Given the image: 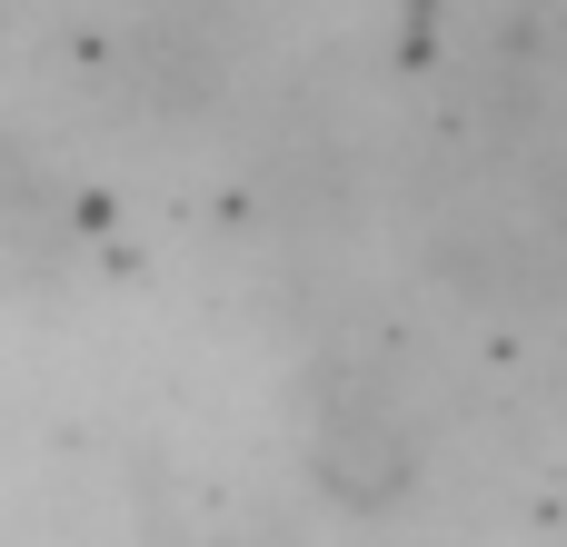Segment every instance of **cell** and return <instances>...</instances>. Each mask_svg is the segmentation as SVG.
Wrapping results in <instances>:
<instances>
[{
	"label": "cell",
	"mask_w": 567,
	"mask_h": 547,
	"mask_svg": "<svg viewBox=\"0 0 567 547\" xmlns=\"http://www.w3.org/2000/svg\"><path fill=\"white\" fill-rule=\"evenodd\" d=\"M309 468H319V488H329L339 508H399V498H409L419 448H409V429H399V409H389V399L339 389V399H319V409H309Z\"/></svg>",
	"instance_id": "cell-1"
},
{
	"label": "cell",
	"mask_w": 567,
	"mask_h": 547,
	"mask_svg": "<svg viewBox=\"0 0 567 547\" xmlns=\"http://www.w3.org/2000/svg\"><path fill=\"white\" fill-rule=\"evenodd\" d=\"M538 199H548V219H558V229H567V159H558V169H548V179H538Z\"/></svg>",
	"instance_id": "cell-2"
}]
</instances>
